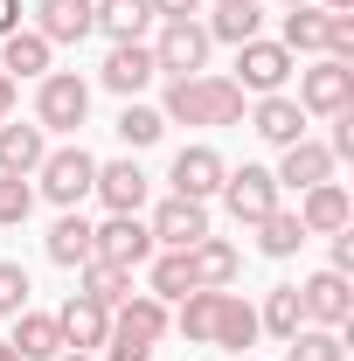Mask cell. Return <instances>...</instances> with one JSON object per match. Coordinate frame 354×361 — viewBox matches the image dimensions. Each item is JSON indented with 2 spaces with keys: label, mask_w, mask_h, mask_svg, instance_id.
Masks as SVG:
<instances>
[{
  "label": "cell",
  "mask_w": 354,
  "mask_h": 361,
  "mask_svg": "<svg viewBox=\"0 0 354 361\" xmlns=\"http://www.w3.org/2000/svg\"><path fill=\"white\" fill-rule=\"evenodd\" d=\"M160 118L167 126H243V90L202 70V77H167L160 90Z\"/></svg>",
  "instance_id": "cell-1"
},
{
  "label": "cell",
  "mask_w": 354,
  "mask_h": 361,
  "mask_svg": "<svg viewBox=\"0 0 354 361\" xmlns=\"http://www.w3.org/2000/svg\"><path fill=\"white\" fill-rule=\"evenodd\" d=\"M299 111H306V118H334V111H354V63L312 56V70H299Z\"/></svg>",
  "instance_id": "cell-5"
},
{
  "label": "cell",
  "mask_w": 354,
  "mask_h": 361,
  "mask_svg": "<svg viewBox=\"0 0 354 361\" xmlns=\"http://www.w3.org/2000/svg\"><path fill=\"white\" fill-rule=\"evenodd\" d=\"M326 243H334V257H326V271H354V229H334Z\"/></svg>",
  "instance_id": "cell-40"
},
{
  "label": "cell",
  "mask_w": 354,
  "mask_h": 361,
  "mask_svg": "<svg viewBox=\"0 0 354 361\" xmlns=\"http://www.w3.org/2000/svg\"><path fill=\"white\" fill-rule=\"evenodd\" d=\"M299 306H306V326H354V285L348 271H312L306 285H299Z\"/></svg>",
  "instance_id": "cell-11"
},
{
  "label": "cell",
  "mask_w": 354,
  "mask_h": 361,
  "mask_svg": "<svg viewBox=\"0 0 354 361\" xmlns=\"http://www.w3.org/2000/svg\"><path fill=\"white\" fill-rule=\"evenodd\" d=\"M202 28H209V42L243 49V42H257V35H264V7H257V0H216V14H209Z\"/></svg>",
  "instance_id": "cell-27"
},
{
  "label": "cell",
  "mask_w": 354,
  "mask_h": 361,
  "mask_svg": "<svg viewBox=\"0 0 354 361\" xmlns=\"http://www.w3.org/2000/svg\"><path fill=\"white\" fill-rule=\"evenodd\" d=\"M319 7H326V14H354V0H319Z\"/></svg>",
  "instance_id": "cell-43"
},
{
  "label": "cell",
  "mask_w": 354,
  "mask_h": 361,
  "mask_svg": "<svg viewBox=\"0 0 354 361\" xmlns=\"http://www.w3.org/2000/svg\"><path fill=\"white\" fill-rule=\"evenodd\" d=\"M326 126H334V133L319 139V146H326V153H334V167H341V160H354V111H334V118H326Z\"/></svg>",
  "instance_id": "cell-38"
},
{
  "label": "cell",
  "mask_w": 354,
  "mask_h": 361,
  "mask_svg": "<svg viewBox=\"0 0 354 361\" xmlns=\"http://www.w3.org/2000/svg\"><path fill=\"white\" fill-rule=\"evenodd\" d=\"M146 28H153V7H146V0H90V35L139 42Z\"/></svg>",
  "instance_id": "cell-26"
},
{
  "label": "cell",
  "mask_w": 354,
  "mask_h": 361,
  "mask_svg": "<svg viewBox=\"0 0 354 361\" xmlns=\"http://www.w3.org/2000/svg\"><path fill=\"white\" fill-rule=\"evenodd\" d=\"M7 348H14L21 361H56V355H63V326H56V313H14Z\"/></svg>",
  "instance_id": "cell-29"
},
{
  "label": "cell",
  "mask_w": 354,
  "mask_h": 361,
  "mask_svg": "<svg viewBox=\"0 0 354 361\" xmlns=\"http://www.w3.org/2000/svg\"><path fill=\"white\" fill-rule=\"evenodd\" d=\"M153 7V21H195L202 14V0H146Z\"/></svg>",
  "instance_id": "cell-39"
},
{
  "label": "cell",
  "mask_w": 354,
  "mask_h": 361,
  "mask_svg": "<svg viewBox=\"0 0 354 361\" xmlns=\"http://www.w3.org/2000/svg\"><path fill=\"white\" fill-rule=\"evenodd\" d=\"M292 70H299V56L285 42H271V35H257V42L236 49V70H229V84L243 90V97H271V90L292 84Z\"/></svg>",
  "instance_id": "cell-4"
},
{
  "label": "cell",
  "mask_w": 354,
  "mask_h": 361,
  "mask_svg": "<svg viewBox=\"0 0 354 361\" xmlns=\"http://www.w3.org/2000/svg\"><path fill=\"white\" fill-rule=\"evenodd\" d=\"M90 243H97L104 264H126V271H139L153 250H160L153 229H146V216H104V223H90Z\"/></svg>",
  "instance_id": "cell-10"
},
{
  "label": "cell",
  "mask_w": 354,
  "mask_h": 361,
  "mask_svg": "<svg viewBox=\"0 0 354 361\" xmlns=\"http://www.w3.org/2000/svg\"><path fill=\"white\" fill-rule=\"evenodd\" d=\"M28 271L14 264V257H0V319H14V313H28Z\"/></svg>",
  "instance_id": "cell-36"
},
{
  "label": "cell",
  "mask_w": 354,
  "mask_h": 361,
  "mask_svg": "<svg viewBox=\"0 0 354 361\" xmlns=\"http://www.w3.org/2000/svg\"><path fill=\"white\" fill-rule=\"evenodd\" d=\"M84 118H90V84L77 70H49L42 84H35V126L49 139H70Z\"/></svg>",
  "instance_id": "cell-3"
},
{
  "label": "cell",
  "mask_w": 354,
  "mask_h": 361,
  "mask_svg": "<svg viewBox=\"0 0 354 361\" xmlns=\"http://www.w3.org/2000/svg\"><path fill=\"white\" fill-rule=\"evenodd\" d=\"M326 56L354 63V14H326Z\"/></svg>",
  "instance_id": "cell-37"
},
{
  "label": "cell",
  "mask_w": 354,
  "mask_h": 361,
  "mask_svg": "<svg viewBox=\"0 0 354 361\" xmlns=\"http://www.w3.org/2000/svg\"><path fill=\"white\" fill-rule=\"evenodd\" d=\"M35 35L49 49H77L90 35V0H42L35 7Z\"/></svg>",
  "instance_id": "cell-23"
},
{
  "label": "cell",
  "mask_w": 354,
  "mask_h": 361,
  "mask_svg": "<svg viewBox=\"0 0 354 361\" xmlns=\"http://www.w3.org/2000/svg\"><path fill=\"white\" fill-rule=\"evenodd\" d=\"M153 77H160V63H153V49H146V42H111V49H104V63H97V84L111 90V97H139Z\"/></svg>",
  "instance_id": "cell-13"
},
{
  "label": "cell",
  "mask_w": 354,
  "mask_h": 361,
  "mask_svg": "<svg viewBox=\"0 0 354 361\" xmlns=\"http://www.w3.org/2000/svg\"><path fill=\"white\" fill-rule=\"evenodd\" d=\"M153 63H160V77H202L209 70V28L202 21H160V35H153Z\"/></svg>",
  "instance_id": "cell-6"
},
{
  "label": "cell",
  "mask_w": 354,
  "mask_h": 361,
  "mask_svg": "<svg viewBox=\"0 0 354 361\" xmlns=\"http://www.w3.org/2000/svg\"><path fill=\"white\" fill-rule=\"evenodd\" d=\"M264 334H257V306L250 299H236V292H222L216 299V326H209V348H222V355H250Z\"/></svg>",
  "instance_id": "cell-18"
},
{
  "label": "cell",
  "mask_w": 354,
  "mask_h": 361,
  "mask_svg": "<svg viewBox=\"0 0 354 361\" xmlns=\"http://www.w3.org/2000/svg\"><path fill=\"white\" fill-rule=\"evenodd\" d=\"M306 326V306H299V285H271L264 306H257V334H271V341H292Z\"/></svg>",
  "instance_id": "cell-31"
},
{
  "label": "cell",
  "mask_w": 354,
  "mask_h": 361,
  "mask_svg": "<svg viewBox=\"0 0 354 361\" xmlns=\"http://www.w3.org/2000/svg\"><path fill=\"white\" fill-rule=\"evenodd\" d=\"M0 70H7L14 84H42L49 70H56V49H49L35 28H14V35H0Z\"/></svg>",
  "instance_id": "cell-20"
},
{
  "label": "cell",
  "mask_w": 354,
  "mask_h": 361,
  "mask_svg": "<svg viewBox=\"0 0 354 361\" xmlns=\"http://www.w3.org/2000/svg\"><path fill=\"white\" fill-rule=\"evenodd\" d=\"M21 28V0H0V35H14Z\"/></svg>",
  "instance_id": "cell-42"
},
{
  "label": "cell",
  "mask_w": 354,
  "mask_h": 361,
  "mask_svg": "<svg viewBox=\"0 0 354 361\" xmlns=\"http://www.w3.org/2000/svg\"><path fill=\"white\" fill-rule=\"evenodd\" d=\"M56 361H97V355H77V348H63V355H56Z\"/></svg>",
  "instance_id": "cell-44"
},
{
  "label": "cell",
  "mask_w": 354,
  "mask_h": 361,
  "mask_svg": "<svg viewBox=\"0 0 354 361\" xmlns=\"http://www.w3.org/2000/svg\"><path fill=\"white\" fill-rule=\"evenodd\" d=\"M90 195L104 202V216H139V209L153 202V180H146V167L126 153V160H97V188H90Z\"/></svg>",
  "instance_id": "cell-8"
},
{
  "label": "cell",
  "mask_w": 354,
  "mask_h": 361,
  "mask_svg": "<svg viewBox=\"0 0 354 361\" xmlns=\"http://www.w3.org/2000/svg\"><path fill=\"white\" fill-rule=\"evenodd\" d=\"M278 188H292V195H306L319 180H334V153L319 146V139H299V146H278V167H271Z\"/></svg>",
  "instance_id": "cell-15"
},
{
  "label": "cell",
  "mask_w": 354,
  "mask_h": 361,
  "mask_svg": "<svg viewBox=\"0 0 354 361\" xmlns=\"http://www.w3.org/2000/svg\"><path fill=\"white\" fill-rule=\"evenodd\" d=\"M104 341H146V348H160L167 341V306L153 292H133L126 306H111V334Z\"/></svg>",
  "instance_id": "cell-19"
},
{
  "label": "cell",
  "mask_w": 354,
  "mask_h": 361,
  "mask_svg": "<svg viewBox=\"0 0 354 361\" xmlns=\"http://www.w3.org/2000/svg\"><path fill=\"white\" fill-rule=\"evenodd\" d=\"M299 223H306V236L354 229V195L341 188V180H319V188H306V195H299Z\"/></svg>",
  "instance_id": "cell-17"
},
{
  "label": "cell",
  "mask_w": 354,
  "mask_h": 361,
  "mask_svg": "<svg viewBox=\"0 0 354 361\" xmlns=\"http://www.w3.org/2000/svg\"><path fill=\"white\" fill-rule=\"evenodd\" d=\"M299 243H306V223H299V209H285V202H278L264 223H257V250H264V257H292Z\"/></svg>",
  "instance_id": "cell-33"
},
{
  "label": "cell",
  "mask_w": 354,
  "mask_h": 361,
  "mask_svg": "<svg viewBox=\"0 0 354 361\" xmlns=\"http://www.w3.org/2000/svg\"><path fill=\"white\" fill-rule=\"evenodd\" d=\"M28 180H35V195H49L56 209H84L90 188H97V153H84L77 139H63V146L42 153V167H35Z\"/></svg>",
  "instance_id": "cell-2"
},
{
  "label": "cell",
  "mask_w": 354,
  "mask_h": 361,
  "mask_svg": "<svg viewBox=\"0 0 354 361\" xmlns=\"http://www.w3.org/2000/svg\"><path fill=\"white\" fill-rule=\"evenodd\" d=\"M250 133L264 139V146H299L306 139V111H299V97L292 90H271L250 104Z\"/></svg>",
  "instance_id": "cell-14"
},
{
  "label": "cell",
  "mask_w": 354,
  "mask_h": 361,
  "mask_svg": "<svg viewBox=\"0 0 354 361\" xmlns=\"http://www.w3.org/2000/svg\"><path fill=\"white\" fill-rule=\"evenodd\" d=\"M278 195H285V188L271 180V167H250V160H243V167H229V174H222V209H229L243 229L264 223L271 209H278Z\"/></svg>",
  "instance_id": "cell-7"
},
{
  "label": "cell",
  "mask_w": 354,
  "mask_h": 361,
  "mask_svg": "<svg viewBox=\"0 0 354 361\" xmlns=\"http://www.w3.org/2000/svg\"><path fill=\"white\" fill-rule=\"evenodd\" d=\"M222 174H229V160H222L216 146H181L174 167H167V188L174 195H188V202H209V195H222Z\"/></svg>",
  "instance_id": "cell-12"
},
{
  "label": "cell",
  "mask_w": 354,
  "mask_h": 361,
  "mask_svg": "<svg viewBox=\"0 0 354 361\" xmlns=\"http://www.w3.org/2000/svg\"><path fill=\"white\" fill-rule=\"evenodd\" d=\"M188 264H195V285H202V292H229L236 271H243V250H236L229 236H202V243L188 250Z\"/></svg>",
  "instance_id": "cell-22"
},
{
  "label": "cell",
  "mask_w": 354,
  "mask_h": 361,
  "mask_svg": "<svg viewBox=\"0 0 354 361\" xmlns=\"http://www.w3.org/2000/svg\"><path fill=\"white\" fill-rule=\"evenodd\" d=\"M14 97H21V84H14V77H7V70H0V126H7V118H14Z\"/></svg>",
  "instance_id": "cell-41"
},
{
  "label": "cell",
  "mask_w": 354,
  "mask_h": 361,
  "mask_svg": "<svg viewBox=\"0 0 354 361\" xmlns=\"http://www.w3.org/2000/svg\"><path fill=\"white\" fill-rule=\"evenodd\" d=\"M146 229H153V243H160V250H195V243L209 236V202H188V195H167V202H153Z\"/></svg>",
  "instance_id": "cell-9"
},
{
  "label": "cell",
  "mask_w": 354,
  "mask_h": 361,
  "mask_svg": "<svg viewBox=\"0 0 354 361\" xmlns=\"http://www.w3.org/2000/svg\"><path fill=\"white\" fill-rule=\"evenodd\" d=\"M139 271H146V292H153L160 306H174V299H188V292H202V285H195V264H188V250H153Z\"/></svg>",
  "instance_id": "cell-25"
},
{
  "label": "cell",
  "mask_w": 354,
  "mask_h": 361,
  "mask_svg": "<svg viewBox=\"0 0 354 361\" xmlns=\"http://www.w3.org/2000/svg\"><path fill=\"white\" fill-rule=\"evenodd\" d=\"M42 153H49V133L35 118H7L0 126V174H35Z\"/></svg>",
  "instance_id": "cell-24"
},
{
  "label": "cell",
  "mask_w": 354,
  "mask_h": 361,
  "mask_svg": "<svg viewBox=\"0 0 354 361\" xmlns=\"http://www.w3.org/2000/svg\"><path fill=\"white\" fill-rule=\"evenodd\" d=\"M111 133L126 139V153H146V146H160L167 118H160V104H139V97H126V104H118V118H111Z\"/></svg>",
  "instance_id": "cell-32"
},
{
  "label": "cell",
  "mask_w": 354,
  "mask_h": 361,
  "mask_svg": "<svg viewBox=\"0 0 354 361\" xmlns=\"http://www.w3.org/2000/svg\"><path fill=\"white\" fill-rule=\"evenodd\" d=\"M42 250H49V264H63V271H84L90 257H97V243H90V223H84V209H63V216L49 223Z\"/></svg>",
  "instance_id": "cell-21"
},
{
  "label": "cell",
  "mask_w": 354,
  "mask_h": 361,
  "mask_svg": "<svg viewBox=\"0 0 354 361\" xmlns=\"http://www.w3.org/2000/svg\"><path fill=\"white\" fill-rule=\"evenodd\" d=\"M35 216V180L28 174H0V229H21Z\"/></svg>",
  "instance_id": "cell-35"
},
{
  "label": "cell",
  "mask_w": 354,
  "mask_h": 361,
  "mask_svg": "<svg viewBox=\"0 0 354 361\" xmlns=\"http://www.w3.org/2000/svg\"><path fill=\"white\" fill-rule=\"evenodd\" d=\"M278 7H299V0H278Z\"/></svg>",
  "instance_id": "cell-46"
},
{
  "label": "cell",
  "mask_w": 354,
  "mask_h": 361,
  "mask_svg": "<svg viewBox=\"0 0 354 361\" xmlns=\"http://www.w3.org/2000/svg\"><path fill=\"white\" fill-rule=\"evenodd\" d=\"M278 42L292 49V56H326V7H319V0L285 7V21H278Z\"/></svg>",
  "instance_id": "cell-28"
},
{
  "label": "cell",
  "mask_w": 354,
  "mask_h": 361,
  "mask_svg": "<svg viewBox=\"0 0 354 361\" xmlns=\"http://www.w3.org/2000/svg\"><path fill=\"white\" fill-rule=\"evenodd\" d=\"M285 361H348V334L341 326H299L285 341Z\"/></svg>",
  "instance_id": "cell-34"
},
{
  "label": "cell",
  "mask_w": 354,
  "mask_h": 361,
  "mask_svg": "<svg viewBox=\"0 0 354 361\" xmlns=\"http://www.w3.org/2000/svg\"><path fill=\"white\" fill-rule=\"evenodd\" d=\"M77 292H84V299H97V306L111 313V306H126V299H133V271H126V264H104V257H90V264L77 271Z\"/></svg>",
  "instance_id": "cell-30"
},
{
  "label": "cell",
  "mask_w": 354,
  "mask_h": 361,
  "mask_svg": "<svg viewBox=\"0 0 354 361\" xmlns=\"http://www.w3.org/2000/svg\"><path fill=\"white\" fill-rule=\"evenodd\" d=\"M0 361H21V355H14V348H7V341H0Z\"/></svg>",
  "instance_id": "cell-45"
},
{
  "label": "cell",
  "mask_w": 354,
  "mask_h": 361,
  "mask_svg": "<svg viewBox=\"0 0 354 361\" xmlns=\"http://www.w3.org/2000/svg\"><path fill=\"white\" fill-rule=\"evenodd\" d=\"M56 326H63V348H77V355H97L104 348V334H111V313L84 299V292H70L63 306H56Z\"/></svg>",
  "instance_id": "cell-16"
}]
</instances>
